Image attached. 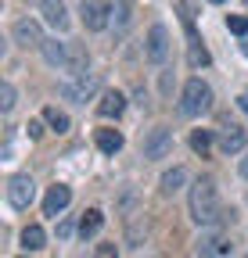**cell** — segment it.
Returning a JSON list of instances; mask_svg holds the SVG:
<instances>
[{"instance_id":"1","label":"cell","mask_w":248,"mask_h":258,"mask_svg":"<svg viewBox=\"0 0 248 258\" xmlns=\"http://www.w3.org/2000/svg\"><path fill=\"white\" fill-rule=\"evenodd\" d=\"M187 208H191V219L198 226H216L223 219V208H220V194H216V183L212 179H198L191 186V198H187Z\"/></svg>"},{"instance_id":"2","label":"cell","mask_w":248,"mask_h":258,"mask_svg":"<svg viewBox=\"0 0 248 258\" xmlns=\"http://www.w3.org/2000/svg\"><path fill=\"white\" fill-rule=\"evenodd\" d=\"M180 111L187 118H202L212 111V86L205 79H187L180 93Z\"/></svg>"},{"instance_id":"3","label":"cell","mask_w":248,"mask_h":258,"mask_svg":"<svg viewBox=\"0 0 248 258\" xmlns=\"http://www.w3.org/2000/svg\"><path fill=\"white\" fill-rule=\"evenodd\" d=\"M144 57H147L151 64H166V57H169V29H166L162 22H155V25L147 29Z\"/></svg>"},{"instance_id":"4","label":"cell","mask_w":248,"mask_h":258,"mask_svg":"<svg viewBox=\"0 0 248 258\" xmlns=\"http://www.w3.org/2000/svg\"><path fill=\"white\" fill-rule=\"evenodd\" d=\"M140 151H144V158H147V161H159V158H166V154L173 151V129H169V125H155L151 133L144 137Z\"/></svg>"},{"instance_id":"5","label":"cell","mask_w":248,"mask_h":258,"mask_svg":"<svg viewBox=\"0 0 248 258\" xmlns=\"http://www.w3.org/2000/svg\"><path fill=\"white\" fill-rule=\"evenodd\" d=\"M133 18H137L133 0H108V25L115 29V36H126L133 29Z\"/></svg>"},{"instance_id":"6","label":"cell","mask_w":248,"mask_h":258,"mask_svg":"<svg viewBox=\"0 0 248 258\" xmlns=\"http://www.w3.org/2000/svg\"><path fill=\"white\" fill-rule=\"evenodd\" d=\"M97 90V76L94 72H83V76H76V83H61V97L65 101H72V104H86V97Z\"/></svg>"},{"instance_id":"7","label":"cell","mask_w":248,"mask_h":258,"mask_svg":"<svg viewBox=\"0 0 248 258\" xmlns=\"http://www.w3.org/2000/svg\"><path fill=\"white\" fill-rule=\"evenodd\" d=\"M194 254H198V258H227V254H230V240L209 226V233H202L198 244H194Z\"/></svg>"},{"instance_id":"8","label":"cell","mask_w":248,"mask_h":258,"mask_svg":"<svg viewBox=\"0 0 248 258\" xmlns=\"http://www.w3.org/2000/svg\"><path fill=\"white\" fill-rule=\"evenodd\" d=\"M33 198H36L33 176H11V179H8V201H11L15 208H29V205H33Z\"/></svg>"},{"instance_id":"9","label":"cell","mask_w":248,"mask_h":258,"mask_svg":"<svg viewBox=\"0 0 248 258\" xmlns=\"http://www.w3.org/2000/svg\"><path fill=\"white\" fill-rule=\"evenodd\" d=\"M79 15H83V29H86V32L108 29V4H105V0H83V4H79Z\"/></svg>"},{"instance_id":"10","label":"cell","mask_w":248,"mask_h":258,"mask_svg":"<svg viewBox=\"0 0 248 258\" xmlns=\"http://www.w3.org/2000/svg\"><path fill=\"white\" fill-rule=\"evenodd\" d=\"M11 36H15V43L18 47H43V32H40V25L33 22V18H22V22H15V29H11Z\"/></svg>"},{"instance_id":"11","label":"cell","mask_w":248,"mask_h":258,"mask_svg":"<svg viewBox=\"0 0 248 258\" xmlns=\"http://www.w3.org/2000/svg\"><path fill=\"white\" fill-rule=\"evenodd\" d=\"M220 151L223 154H241V151H248V133L241 125H223V133H220Z\"/></svg>"},{"instance_id":"12","label":"cell","mask_w":248,"mask_h":258,"mask_svg":"<svg viewBox=\"0 0 248 258\" xmlns=\"http://www.w3.org/2000/svg\"><path fill=\"white\" fill-rule=\"evenodd\" d=\"M40 11H43V18H47L51 29H58V32L69 29V8L61 4V0H40Z\"/></svg>"},{"instance_id":"13","label":"cell","mask_w":248,"mask_h":258,"mask_svg":"<svg viewBox=\"0 0 248 258\" xmlns=\"http://www.w3.org/2000/svg\"><path fill=\"white\" fill-rule=\"evenodd\" d=\"M69 201H72V190L69 186H51L47 190V198H43V215H61V212H65L69 208Z\"/></svg>"},{"instance_id":"14","label":"cell","mask_w":248,"mask_h":258,"mask_svg":"<svg viewBox=\"0 0 248 258\" xmlns=\"http://www.w3.org/2000/svg\"><path fill=\"white\" fill-rule=\"evenodd\" d=\"M40 54H43V61L51 64V69H65V64H69V43H58V40H43Z\"/></svg>"},{"instance_id":"15","label":"cell","mask_w":248,"mask_h":258,"mask_svg":"<svg viewBox=\"0 0 248 258\" xmlns=\"http://www.w3.org/2000/svg\"><path fill=\"white\" fill-rule=\"evenodd\" d=\"M122 111H126V97H122L119 90H108V93L101 97V104H97V115H101V118H119Z\"/></svg>"},{"instance_id":"16","label":"cell","mask_w":248,"mask_h":258,"mask_svg":"<svg viewBox=\"0 0 248 258\" xmlns=\"http://www.w3.org/2000/svg\"><path fill=\"white\" fill-rule=\"evenodd\" d=\"M101 226H105V212H101V208H86L83 219H79V237H83V240H86V237H94Z\"/></svg>"},{"instance_id":"17","label":"cell","mask_w":248,"mask_h":258,"mask_svg":"<svg viewBox=\"0 0 248 258\" xmlns=\"http://www.w3.org/2000/svg\"><path fill=\"white\" fill-rule=\"evenodd\" d=\"M97 147H101V154H119L122 151V133L119 129H97Z\"/></svg>"},{"instance_id":"18","label":"cell","mask_w":248,"mask_h":258,"mask_svg":"<svg viewBox=\"0 0 248 258\" xmlns=\"http://www.w3.org/2000/svg\"><path fill=\"white\" fill-rule=\"evenodd\" d=\"M43 244H47V233H43V226L29 222L25 230H22V247H25V251H40Z\"/></svg>"},{"instance_id":"19","label":"cell","mask_w":248,"mask_h":258,"mask_svg":"<svg viewBox=\"0 0 248 258\" xmlns=\"http://www.w3.org/2000/svg\"><path fill=\"white\" fill-rule=\"evenodd\" d=\"M183 183H187V172H183V169H169V172L162 176V186H159V190H162L166 198H169V194H176Z\"/></svg>"},{"instance_id":"20","label":"cell","mask_w":248,"mask_h":258,"mask_svg":"<svg viewBox=\"0 0 248 258\" xmlns=\"http://www.w3.org/2000/svg\"><path fill=\"white\" fill-rule=\"evenodd\" d=\"M43 122L54 129V133H69V115L58 108H43Z\"/></svg>"},{"instance_id":"21","label":"cell","mask_w":248,"mask_h":258,"mask_svg":"<svg viewBox=\"0 0 248 258\" xmlns=\"http://www.w3.org/2000/svg\"><path fill=\"white\" fill-rule=\"evenodd\" d=\"M191 147H194L202 158H209V151H212V133H209V129H194V133H191Z\"/></svg>"},{"instance_id":"22","label":"cell","mask_w":248,"mask_h":258,"mask_svg":"<svg viewBox=\"0 0 248 258\" xmlns=\"http://www.w3.org/2000/svg\"><path fill=\"white\" fill-rule=\"evenodd\" d=\"M0 111H4V115L15 111V86L11 83H0Z\"/></svg>"},{"instance_id":"23","label":"cell","mask_w":248,"mask_h":258,"mask_svg":"<svg viewBox=\"0 0 248 258\" xmlns=\"http://www.w3.org/2000/svg\"><path fill=\"white\" fill-rule=\"evenodd\" d=\"M176 11H180L183 25H194V11H198V4H194V0H176Z\"/></svg>"},{"instance_id":"24","label":"cell","mask_w":248,"mask_h":258,"mask_svg":"<svg viewBox=\"0 0 248 258\" xmlns=\"http://www.w3.org/2000/svg\"><path fill=\"white\" fill-rule=\"evenodd\" d=\"M227 29L237 36H248V15H227Z\"/></svg>"},{"instance_id":"25","label":"cell","mask_w":248,"mask_h":258,"mask_svg":"<svg viewBox=\"0 0 248 258\" xmlns=\"http://www.w3.org/2000/svg\"><path fill=\"white\" fill-rule=\"evenodd\" d=\"M94 258H119V247H115V244H97Z\"/></svg>"},{"instance_id":"26","label":"cell","mask_w":248,"mask_h":258,"mask_svg":"<svg viewBox=\"0 0 248 258\" xmlns=\"http://www.w3.org/2000/svg\"><path fill=\"white\" fill-rule=\"evenodd\" d=\"M25 133L33 137V140H40V137H43V122H36V118H33V122L25 125Z\"/></svg>"},{"instance_id":"27","label":"cell","mask_w":248,"mask_h":258,"mask_svg":"<svg viewBox=\"0 0 248 258\" xmlns=\"http://www.w3.org/2000/svg\"><path fill=\"white\" fill-rule=\"evenodd\" d=\"M72 237V222H58V240H69Z\"/></svg>"},{"instance_id":"28","label":"cell","mask_w":248,"mask_h":258,"mask_svg":"<svg viewBox=\"0 0 248 258\" xmlns=\"http://www.w3.org/2000/svg\"><path fill=\"white\" fill-rule=\"evenodd\" d=\"M237 108H241V111L248 115V93H241V97H237Z\"/></svg>"},{"instance_id":"29","label":"cell","mask_w":248,"mask_h":258,"mask_svg":"<svg viewBox=\"0 0 248 258\" xmlns=\"http://www.w3.org/2000/svg\"><path fill=\"white\" fill-rule=\"evenodd\" d=\"M237 172H241V176H244V179H248V154H244V158H241V165H237Z\"/></svg>"},{"instance_id":"30","label":"cell","mask_w":248,"mask_h":258,"mask_svg":"<svg viewBox=\"0 0 248 258\" xmlns=\"http://www.w3.org/2000/svg\"><path fill=\"white\" fill-rule=\"evenodd\" d=\"M241 54H244V57H248V40H244V43H241Z\"/></svg>"},{"instance_id":"31","label":"cell","mask_w":248,"mask_h":258,"mask_svg":"<svg viewBox=\"0 0 248 258\" xmlns=\"http://www.w3.org/2000/svg\"><path fill=\"white\" fill-rule=\"evenodd\" d=\"M209 4H227V0H209Z\"/></svg>"}]
</instances>
